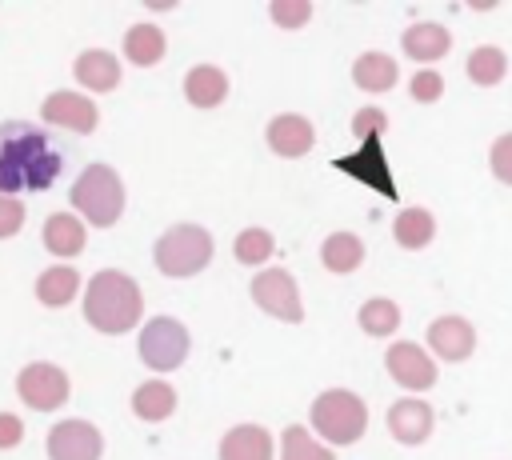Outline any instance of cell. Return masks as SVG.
Returning <instances> with one entry per match:
<instances>
[{
  "label": "cell",
  "mask_w": 512,
  "mask_h": 460,
  "mask_svg": "<svg viewBox=\"0 0 512 460\" xmlns=\"http://www.w3.org/2000/svg\"><path fill=\"white\" fill-rule=\"evenodd\" d=\"M488 168H492L496 180L512 184V132H504V136L492 140V148H488Z\"/></svg>",
  "instance_id": "d6a6232c"
},
{
  "label": "cell",
  "mask_w": 512,
  "mask_h": 460,
  "mask_svg": "<svg viewBox=\"0 0 512 460\" xmlns=\"http://www.w3.org/2000/svg\"><path fill=\"white\" fill-rule=\"evenodd\" d=\"M24 440V420L16 412H0V448H16Z\"/></svg>",
  "instance_id": "d590c367"
},
{
  "label": "cell",
  "mask_w": 512,
  "mask_h": 460,
  "mask_svg": "<svg viewBox=\"0 0 512 460\" xmlns=\"http://www.w3.org/2000/svg\"><path fill=\"white\" fill-rule=\"evenodd\" d=\"M332 168L344 172V176H352V180H360V184H368V188H376L384 200H396V180H392V168H388V156H384L380 136L360 140V148L352 156H336Z\"/></svg>",
  "instance_id": "ba28073f"
},
{
  "label": "cell",
  "mask_w": 512,
  "mask_h": 460,
  "mask_svg": "<svg viewBox=\"0 0 512 460\" xmlns=\"http://www.w3.org/2000/svg\"><path fill=\"white\" fill-rule=\"evenodd\" d=\"M272 252H276V240H272L268 228H244V232L236 236V244H232V256H236L240 264H248V268L264 264Z\"/></svg>",
  "instance_id": "f546056e"
},
{
  "label": "cell",
  "mask_w": 512,
  "mask_h": 460,
  "mask_svg": "<svg viewBox=\"0 0 512 460\" xmlns=\"http://www.w3.org/2000/svg\"><path fill=\"white\" fill-rule=\"evenodd\" d=\"M428 348L440 356V360H468L472 348H476V328L464 320V316H440L428 324Z\"/></svg>",
  "instance_id": "5bb4252c"
},
{
  "label": "cell",
  "mask_w": 512,
  "mask_h": 460,
  "mask_svg": "<svg viewBox=\"0 0 512 460\" xmlns=\"http://www.w3.org/2000/svg\"><path fill=\"white\" fill-rule=\"evenodd\" d=\"M268 16H272L276 28L296 32V28H304V24L312 20V4H308V0H272V4H268Z\"/></svg>",
  "instance_id": "4dcf8cb0"
},
{
  "label": "cell",
  "mask_w": 512,
  "mask_h": 460,
  "mask_svg": "<svg viewBox=\"0 0 512 460\" xmlns=\"http://www.w3.org/2000/svg\"><path fill=\"white\" fill-rule=\"evenodd\" d=\"M76 292H80V272L68 268V264L44 268V272L36 276V300H40L44 308H64Z\"/></svg>",
  "instance_id": "d4e9b609"
},
{
  "label": "cell",
  "mask_w": 512,
  "mask_h": 460,
  "mask_svg": "<svg viewBox=\"0 0 512 460\" xmlns=\"http://www.w3.org/2000/svg\"><path fill=\"white\" fill-rule=\"evenodd\" d=\"M40 116H44V124L68 128V132H76V136H88V132H96V124H100V112H96V104H92L84 92H52V96L40 104Z\"/></svg>",
  "instance_id": "7c38bea8"
},
{
  "label": "cell",
  "mask_w": 512,
  "mask_h": 460,
  "mask_svg": "<svg viewBox=\"0 0 512 460\" xmlns=\"http://www.w3.org/2000/svg\"><path fill=\"white\" fill-rule=\"evenodd\" d=\"M312 144H316V128H312L308 116H300V112H280V116L268 120V148H272L276 156L296 160V156H304Z\"/></svg>",
  "instance_id": "4fadbf2b"
},
{
  "label": "cell",
  "mask_w": 512,
  "mask_h": 460,
  "mask_svg": "<svg viewBox=\"0 0 512 460\" xmlns=\"http://www.w3.org/2000/svg\"><path fill=\"white\" fill-rule=\"evenodd\" d=\"M280 460H332V448H324L304 424H288L280 436Z\"/></svg>",
  "instance_id": "83f0119b"
},
{
  "label": "cell",
  "mask_w": 512,
  "mask_h": 460,
  "mask_svg": "<svg viewBox=\"0 0 512 460\" xmlns=\"http://www.w3.org/2000/svg\"><path fill=\"white\" fill-rule=\"evenodd\" d=\"M312 428L320 432V440L328 444H356L368 428V408L356 392L348 388H328L312 400V412H308Z\"/></svg>",
  "instance_id": "277c9868"
},
{
  "label": "cell",
  "mask_w": 512,
  "mask_h": 460,
  "mask_svg": "<svg viewBox=\"0 0 512 460\" xmlns=\"http://www.w3.org/2000/svg\"><path fill=\"white\" fill-rule=\"evenodd\" d=\"M384 368H388V376H392L400 388H408V392H428V388L436 384V360H432L420 344H412V340L392 344V348L384 352Z\"/></svg>",
  "instance_id": "30bf717a"
},
{
  "label": "cell",
  "mask_w": 512,
  "mask_h": 460,
  "mask_svg": "<svg viewBox=\"0 0 512 460\" xmlns=\"http://www.w3.org/2000/svg\"><path fill=\"white\" fill-rule=\"evenodd\" d=\"M320 264H324L328 272H336V276L356 272V268L364 264V244H360V236H352V232H332V236L320 244Z\"/></svg>",
  "instance_id": "cb8c5ba5"
},
{
  "label": "cell",
  "mask_w": 512,
  "mask_h": 460,
  "mask_svg": "<svg viewBox=\"0 0 512 460\" xmlns=\"http://www.w3.org/2000/svg\"><path fill=\"white\" fill-rule=\"evenodd\" d=\"M404 56L408 60H420V64H432V60H440V56H448V48H452V32L444 28V24H436V20H420V24H412V28H404Z\"/></svg>",
  "instance_id": "e0dca14e"
},
{
  "label": "cell",
  "mask_w": 512,
  "mask_h": 460,
  "mask_svg": "<svg viewBox=\"0 0 512 460\" xmlns=\"http://www.w3.org/2000/svg\"><path fill=\"white\" fill-rule=\"evenodd\" d=\"M384 124H388L384 108H360V112L352 116V136H360V140L380 136V132H384Z\"/></svg>",
  "instance_id": "e575fe53"
},
{
  "label": "cell",
  "mask_w": 512,
  "mask_h": 460,
  "mask_svg": "<svg viewBox=\"0 0 512 460\" xmlns=\"http://www.w3.org/2000/svg\"><path fill=\"white\" fill-rule=\"evenodd\" d=\"M396 80H400V68L388 52H364L352 64V84L360 92H388Z\"/></svg>",
  "instance_id": "44dd1931"
},
{
  "label": "cell",
  "mask_w": 512,
  "mask_h": 460,
  "mask_svg": "<svg viewBox=\"0 0 512 460\" xmlns=\"http://www.w3.org/2000/svg\"><path fill=\"white\" fill-rule=\"evenodd\" d=\"M16 392H20V400H24L32 412H56V408L68 400L72 384H68V372H64V368H56V364H48V360H36V364H24V368H20Z\"/></svg>",
  "instance_id": "52a82bcc"
},
{
  "label": "cell",
  "mask_w": 512,
  "mask_h": 460,
  "mask_svg": "<svg viewBox=\"0 0 512 460\" xmlns=\"http://www.w3.org/2000/svg\"><path fill=\"white\" fill-rule=\"evenodd\" d=\"M72 72H76V80H80L88 92H112V88L120 84V60H116L112 52H104V48H84V52L76 56Z\"/></svg>",
  "instance_id": "ac0fdd59"
},
{
  "label": "cell",
  "mask_w": 512,
  "mask_h": 460,
  "mask_svg": "<svg viewBox=\"0 0 512 460\" xmlns=\"http://www.w3.org/2000/svg\"><path fill=\"white\" fill-rule=\"evenodd\" d=\"M152 260H156V268H160L164 276H176V280L196 276V272L208 268V260H212V236H208V228H200V224H172V228L156 240Z\"/></svg>",
  "instance_id": "5b68a950"
},
{
  "label": "cell",
  "mask_w": 512,
  "mask_h": 460,
  "mask_svg": "<svg viewBox=\"0 0 512 460\" xmlns=\"http://www.w3.org/2000/svg\"><path fill=\"white\" fill-rule=\"evenodd\" d=\"M504 72H508V56H504L496 44H480V48H472V56H468V80H472V84L492 88V84L504 80Z\"/></svg>",
  "instance_id": "4316f807"
},
{
  "label": "cell",
  "mask_w": 512,
  "mask_h": 460,
  "mask_svg": "<svg viewBox=\"0 0 512 460\" xmlns=\"http://www.w3.org/2000/svg\"><path fill=\"white\" fill-rule=\"evenodd\" d=\"M252 300H256L268 316H276V320H284V324H300V320H304L300 288H296V280H292L288 268H264V272H256V280H252Z\"/></svg>",
  "instance_id": "9c48e42d"
},
{
  "label": "cell",
  "mask_w": 512,
  "mask_h": 460,
  "mask_svg": "<svg viewBox=\"0 0 512 460\" xmlns=\"http://www.w3.org/2000/svg\"><path fill=\"white\" fill-rule=\"evenodd\" d=\"M392 236H396L400 248L416 252V248L432 244V236H436V216H432L428 208H404V212L392 220Z\"/></svg>",
  "instance_id": "484cf974"
},
{
  "label": "cell",
  "mask_w": 512,
  "mask_h": 460,
  "mask_svg": "<svg viewBox=\"0 0 512 460\" xmlns=\"http://www.w3.org/2000/svg\"><path fill=\"white\" fill-rule=\"evenodd\" d=\"M164 48H168V40H164V28H156V24H132V28L124 32V56H128V64H136V68L160 64Z\"/></svg>",
  "instance_id": "603a6c76"
},
{
  "label": "cell",
  "mask_w": 512,
  "mask_h": 460,
  "mask_svg": "<svg viewBox=\"0 0 512 460\" xmlns=\"http://www.w3.org/2000/svg\"><path fill=\"white\" fill-rule=\"evenodd\" d=\"M408 92H412V100H420V104H436V100L444 96V76H440L436 68H420V72L408 80Z\"/></svg>",
  "instance_id": "1f68e13d"
},
{
  "label": "cell",
  "mask_w": 512,
  "mask_h": 460,
  "mask_svg": "<svg viewBox=\"0 0 512 460\" xmlns=\"http://www.w3.org/2000/svg\"><path fill=\"white\" fill-rule=\"evenodd\" d=\"M224 96H228V76L216 64H196L184 76V100L192 108H216L224 104Z\"/></svg>",
  "instance_id": "ffe728a7"
},
{
  "label": "cell",
  "mask_w": 512,
  "mask_h": 460,
  "mask_svg": "<svg viewBox=\"0 0 512 460\" xmlns=\"http://www.w3.org/2000/svg\"><path fill=\"white\" fill-rule=\"evenodd\" d=\"M140 316H144V292L128 272L104 268L84 284V320L96 332L120 336V332L136 328Z\"/></svg>",
  "instance_id": "7a4b0ae2"
},
{
  "label": "cell",
  "mask_w": 512,
  "mask_h": 460,
  "mask_svg": "<svg viewBox=\"0 0 512 460\" xmlns=\"http://www.w3.org/2000/svg\"><path fill=\"white\" fill-rule=\"evenodd\" d=\"M72 208L96 224V228H112L124 212V180L116 168L108 164H88L76 184H72Z\"/></svg>",
  "instance_id": "3957f363"
},
{
  "label": "cell",
  "mask_w": 512,
  "mask_h": 460,
  "mask_svg": "<svg viewBox=\"0 0 512 460\" xmlns=\"http://www.w3.org/2000/svg\"><path fill=\"white\" fill-rule=\"evenodd\" d=\"M104 436L88 420H60L48 432V460H100Z\"/></svg>",
  "instance_id": "8fae6325"
},
{
  "label": "cell",
  "mask_w": 512,
  "mask_h": 460,
  "mask_svg": "<svg viewBox=\"0 0 512 460\" xmlns=\"http://www.w3.org/2000/svg\"><path fill=\"white\" fill-rule=\"evenodd\" d=\"M136 348H140V360L152 368V372H172V368H180L184 360H188V328L180 324V320H172V316H152L144 328H140V340H136Z\"/></svg>",
  "instance_id": "8992f818"
},
{
  "label": "cell",
  "mask_w": 512,
  "mask_h": 460,
  "mask_svg": "<svg viewBox=\"0 0 512 460\" xmlns=\"http://www.w3.org/2000/svg\"><path fill=\"white\" fill-rule=\"evenodd\" d=\"M132 412L148 424H160L176 412V388L168 380H144L136 392H132Z\"/></svg>",
  "instance_id": "7402d4cb"
},
{
  "label": "cell",
  "mask_w": 512,
  "mask_h": 460,
  "mask_svg": "<svg viewBox=\"0 0 512 460\" xmlns=\"http://www.w3.org/2000/svg\"><path fill=\"white\" fill-rule=\"evenodd\" d=\"M272 432L260 424H236L220 440V460H272Z\"/></svg>",
  "instance_id": "2e32d148"
},
{
  "label": "cell",
  "mask_w": 512,
  "mask_h": 460,
  "mask_svg": "<svg viewBox=\"0 0 512 460\" xmlns=\"http://www.w3.org/2000/svg\"><path fill=\"white\" fill-rule=\"evenodd\" d=\"M432 424H436L432 408H428L424 400H416V396L396 400V404L388 408V432H392L400 444H424V440L432 436Z\"/></svg>",
  "instance_id": "9a60e30c"
},
{
  "label": "cell",
  "mask_w": 512,
  "mask_h": 460,
  "mask_svg": "<svg viewBox=\"0 0 512 460\" xmlns=\"http://www.w3.org/2000/svg\"><path fill=\"white\" fill-rule=\"evenodd\" d=\"M20 228H24V204H20V196H4L0 192V240L16 236Z\"/></svg>",
  "instance_id": "836d02e7"
},
{
  "label": "cell",
  "mask_w": 512,
  "mask_h": 460,
  "mask_svg": "<svg viewBox=\"0 0 512 460\" xmlns=\"http://www.w3.org/2000/svg\"><path fill=\"white\" fill-rule=\"evenodd\" d=\"M64 172V152L48 140V132L8 120L0 124V192H48Z\"/></svg>",
  "instance_id": "6da1fadb"
},
{
  "label": "cell",
  "mask_w": 512,
  "mask_h": 460,
  "mask_svg": "<svg viewBox=\"0 0 512 460\" xmlns=\"http://www.w3.org/2000/svg\"><path fill=\"white\" fill-rule=\"evenodd\" d=\"M84 240H88V232H84V220H80V216H72V212H52V216L44 220V248H48L52 256H60V260L80 256V252H84Z\"/></svg>",
  "instance_id": "d6986e66"
},
{
  "label": "cell",
  "mask_w": 512,
  "mask_h": 460,
  "mask_svg": "<svg viewBox=\"0 0 512 460\" xmlns=\"http://www.w3.org/2000/svg\"><path fill=\"white\" fill-rule=\"evenodd\" d=\"M356 320H360V328H364L368 336H392V332L400 328V308H396L392 300H384V296H372V300L360 304Z\"/></svg>",
  "instance_id": "f1b7e54d"
}]
</instances>
